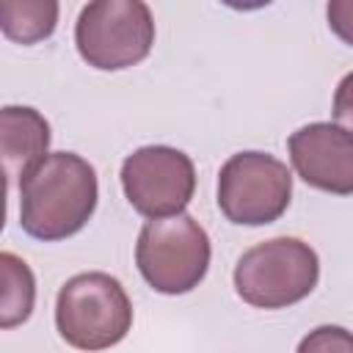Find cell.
Listing matches in <instances>:
<instances>
[{
	"label": "cell",
	"mask_w": 353,
	"mask_h": 353,
	"mask_svg": "<svg viewBox=\"0 0 353 353\" xmlns=\"http://www.w3.org/2000/svg\"><path fill=\"white\" fill-rule=\"evenodd\" d=\"M97 199L94 165L74 152H50L19 182V226L44 243L66 240L91 221Z\"/></svg>",
	"instance_id": "1"
},
{
	"label": "cell",
	"mask_w": 353,
	"mask_h": 353,
	"mask_svg": "<svg viewBox=\"0 0 353 353\" xmlns=\"http://www.w3.org/2000/svg\"><path fill=\"white\" fill-rule=\"evenodd\" d=\"M0 328L25 323L36 301V279L28 262L11 251L0 254Z\"/></svg>",
	"instance_id": "10"
},
{
	"label": "cell",
	"mask_w": 353,
	"mask_h": 353,
	"mask_svg": "<svg viewBox=\"0 0 353 353\" xmlns=\"http://www.w3.org/2000/svg\"><path fill=\"white\" fill-rule=\"evenodd\" d=\"M292 199L287 163L268 152H237L218 171V207L237 226H268L279 221Z\"/></svg>",
	"instance_id": "6"
},
{
	"label": "cell",
	"mask_w": 353,
	"mask_h": 353,
	"mask_svg": "<svg viewBox=\"0 0 353 353\" xmlns=\"http://www.w3.org/2000/svg\"><path fill=\"white\" fill-rule=\"evenodd\" d=\"M295 174L317 190L334 196L353 193V132L342 124L312 121L287 141Z\"/></svg>",
	"instance_id": "8"
},
{
	"label": "cell",
	"mask_w": 353,
	"mask_h": 353,
	"mask_svg": "<svg viewBox=\"0 0 353 353\" xmlns=\"http://www.w3.org/2000/svg\"><path fill=\"white\" fill-rule=\"evenodd\" d=\"M80 58L99 72H119L141 63L154 44V17L141 0H94L74 22Z\"/></svg>",
	"instance_id": "5"
},
{
	"label": "cell",
	"mask_w": 353,
	"mask_h": 353,
	"mask_svg": "<svg viewBox=\"0 0 353 353\" xmlns=\"http://www.w3.org/2000/svg\"><path fill=\"white\" fill-rule=\"evenodd\" d=\"M212 256L204 226L188 215L146 221L135 243V265L143 281L163 295H185L201 284Z\"/></svg>",
	"instance_id": "4"
},
{
	"label": "cell",
	"mask_w": 353,
	"mask_h": 353,
	"mask_svg": "<svg viewBox=\"0 0 353 353\" xmlns=\"http://www.w3.org/2000/svg\"><path fill=\"white\" fill-rule=\"evenodd\" d=\"M50 121L28 105H6L0 110V154L8 188L22 182L50 152Z\"/></svg>",
	"instance_id": "9"
},
{
	"label": "cell",
	"mask_w": 353,
	"mask_h": 353,
	"mask_svg": "<svg viewBox=\"0 0 353 353\" xmlns=\"http://www.w3.org/2000/svg\"><path fill=\"white\" fill-rule=\"evenodd\" d=\"M232 279L248 306L287 309L317 287L320 259L317 251L298 237H270L237 259Z\"/></svg>",
	"instance_id": "3"
},
{
	"label": "cell",
	"mask_w": 353,
	"mask_h": 353,
	"mask_svg": "<svg viewBox=\"0 0 353 353\" xmlns=\"http://www.w3.org/2000/svg\"><path fill=\"white\" fill-rule=\"evenodd\" d=\"M58 25L55 0H3L0 3V28L3 36L17 44H36L50 39Z\"/></svg>",
	"instance_id": "11"
},
{
	"label": "cell",
	"mask_w": 353,
	"mask_h": 353,
	"mask_svg": "<svg viewBox=\"0 0 353 353\" xmlns=\"http://www.w3.org/2000/svg\"><path fill=\"white\" fill-rule=\"evenodd\" d=\"M121 188L135 212L149 221L185 212L196 193V165L174 146H141L121 163Z\"/></svg>",
	"instance_id": "7"
},
{
	"label": "cell",
	"mask_w": 353,
	"mask_h": 353,
	"mask_svg": "<svg viewBox=\"0 0 353 353\" xmlns=\"http://www.w3.org/2000/svg\"><path fill=\"white\" fill-rule=\"evenodd\" d=\"M55 328L77 350H108L130 334L132 301L116 276L102 270L77 273L58 290Z\"/></svg>",
	"instance_id": "2"
},
{
	"label": "cell",
	"mask_w": 353,
	"mask_h": 353,
	"mask_svg": "<svg viewBox=\"0 0 353 353\" xmlns=\"http://www.w3.org/2000/svg\"><path fill=\"white\" fill-rule=\"evenodd\" d=\"M325 19H328V28L345 44L353 47V0H331L325 6Z\"/></svg>",
	"instance_id": "13"
},
{
	"label": "cell",
	"mask_w": 353,
	"mask_h": 353,
	"mask_svg": "<svg viewBox=\"0 0 353 353\" xmlns=\"http://www.w3.org/2000/svg\"><path fill=\"white\" fill-rule=\"evenodd\" d=\"M331 110H334L336 124H342L345 130L353 132V72H347L339 80V85L334 91V108Z\"/></svg>",
	"instance_id": "14"
},
{
	"label": "cell",
	"mask_w": 353,
	"mask_h": 353,
	"mask_svg": "<svg viewBox=\"0 0 353 353\" xmlns=\"http://www.w3.org/2000/svg\"><path fill=\"white\" fill-rule=\"evenodd\" d=\"M295 353H353V331L342 325H317L298 342Z\"/></svg>",
	"instance_id": "12"
}]
</instances>
